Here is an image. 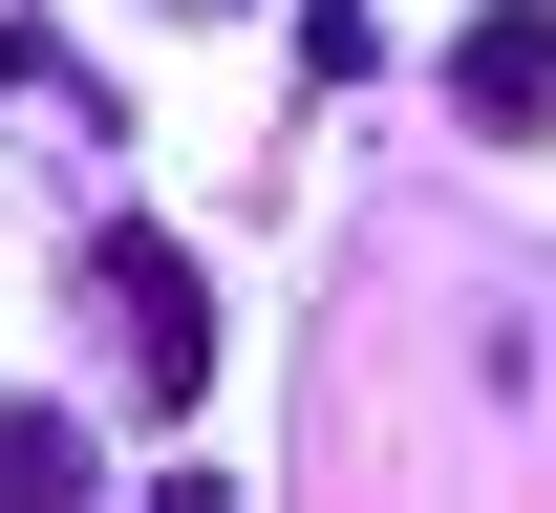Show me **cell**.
Returning <instances> with one entry per match:
<instances>
[{
	"label": "cell",
	"mask_w": 556,
	"mask_h": 513,
	"mask_svg": "<svg viewBox=\"0 0 556 513\" xmlns=\"http://www.w3.org/2000/svg\"><path fill=\"white\" fill-rule=\"evenodd\" d=\"M108 299H129V385L193 407V385H214V279L172 257V235H108Z\"/></svg>",
	"instance_id": "1"
},
{
	"label": "cell",
	"mask_w": 556,
	"mask_h": 513,
	"mask_svg": "<svg viewBox=\"0 0 556 513\" xmlns=\"http://www.w3.org/2000/svg\"><path fill=\"white\" fill-rule=\"evenodd\" d=\"M450 107L471 129H556V0H492L471 43H450Z\"/></svg>",
	"instance_id": "2"
},
{
	"label": "cell",
	"mask_w": 556,
	"mask_h": 513,
	"mask_svg": "<svg viewBox=\"0 0 556 513\" xmlns=\"http://www.w3.org/2000/svg\"><path fill=\"white\" fill-rule=\"evenodd\" d=\"M86 449H65V407H0V492H65Z\"/></svg>",
	"instance_id": "3"
}]
</instances>
